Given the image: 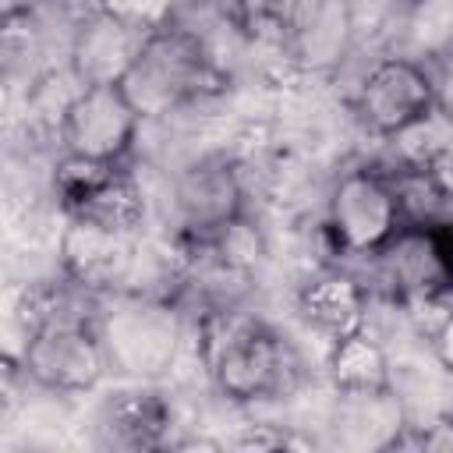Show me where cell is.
<instances>
[{"label":"cell","mask_w":453,"mask_h":453,"mask_svg":"<svg viewBox=\"0 0 453 453\" xmlns=\"http://www.w3.org/2000/svg\"><path fill=\"white\" fill-rule=\"evenodd\" d=\"M202 354L212 386L230 403L280 400L297 389L304 361L273 326L237 315V308L202 315Z\"/></svg>","instance_id":"1"},{"label":"cell","mask_w":453,"mask_h":453,"mask_svg":"<svg viewBox=\"0 0 453 453\" xmlns=\"http://www.w3.org/2000/svg\"><path fill=\"white\" fill-rule=\"evenodd\" d=\"M120 88L127 92L142 120H156L223 92L226 74L219 71L198 32L170 21L149 32L142 53L120 78Z\"/></svg>","instance_id":"2"},{"label":"cell","mask_w":453,"mask_h":453,"mask_svg":"<svg viewBox=\"0 0 453 453\" xmlns=\"http://www.w3.org/2000/svg\"><path fill=\"white\" fill-rule=\"evenodd\" d=\"M99 336L106 343L110 368L117 365L134 379H159L180 354L184 322L173 301L127 294L117 301V308L99 315Z\"/></svg>","instance_id":"3"},{"label":"cell","mask_w":453,"mask_h":453,"mask_svg":"<svg viewBox=\"0 0 453 453\" xmlns=\"http://www.w3.org/2000/svg\"><path fill=\"white\" fill-rule=\"evenodd\" d=\"M25 379L50 393H88L103 382L110 368L99 322L81 319H46L32 329L18 354Z\"/></svg>","instance_id":"4"},{"label":"cell","mask_w":453,"mask_h":453,"mask_svg":"<svg viewBox=\"0 0 453 453\" xmlns=\"http://www.w3.org/2000/svg\"><path fill=\"white\" fill-rule=\"evenodd\" d=\"M400 226H403V212L393 177L361 166L333 184L326 205V234L333 237L336 251L372 258Z\"/></svg>","instance_id":"5"},{"label":"cell","mask_w":453,"mask_h":453,"mask_svg":"<svg viewBox=\"0 0 453 453\" xmlns=\"http://www.w3.org/2000/svg\"><path fill=\"white\" fill-rule=\"evenodd\" d=\"M269 18L280 53L304 74H326L350 53V0H269Z\"/></svg>","instance_id":"6"},{"label":"cell","mask_w":453,"mask_h":453,"mask_svg":"<svg viewBox=\"0 0 453 453\" xmlns=\"http://www.w3.org/2000/svg\"><path fill=\"white\" fill-rule=\"evenodd\" d=\"M372 258L386 297L403 308L446 304L453 297V255L435 226L403 223Z\"/></svg>","instance_id":"7"},{"label":"cell","mask_w":453,"mask_h":453,"mask_svg":"<svg viewBox=\"0 0 453 453\" xmlns=\"http://www.w3.org/2000/svg\"><path fill=\"white\" fill-rule=\"evenodd\" d=\"M170 219L180 241H209L244 212V180L234 159L209 152L184 163L170 184Z\"/></svg>","instance_id":"8"},{"label":"cell","mask_w":453,"mask_h":453,"mask_svg":"<svg viewBox=\"0 0 453 453\" xmlns=\"http://www.w3.org/2000/svg\"><path fill=\"white\" fill-rule=\"evenodd\" d=\"M60 142L74 156L120 163L142 127V113L120 85H78L60 110Z\"/></svg>","instance_id":"9"},{"label":"cell","mask_w":453,"mask_h":453,"mask_svg":"<svg viewBox=\"0 0 453 453\" xmlns=\"http://www.w3.org/2000/svg\"><path fill=\"white\" fill-rule=\"evenodd\" d=\"M432 110L435 81L421 64L407 57L379 60L357 85V117L382 138H396L411 124L425 120Z\"/></svg>","instance_id":"10"},{"label":"cell","mask_w":453,"mask_h":453,"mask_svg":"<svg viewBox=\"0 0 453 453\" xmlns=\"http://www.w3.org/2000/svg\"><path fill=\"white\" fill-rule=\"evenodd\" d=\"M57 258L64 276H71L85 290L106 294V290H120L134 276L138 244L134 234L103 226L85 216H67L57 241Z\"/></svg>","instance_id":"11"},{"label":"cell","mask_w":453,"mask_h":453,"mask_svg":"<svg viewBox=\"0 0 453 453\" xmlns=\"http://www.w3.org/2000/svg\"><path fill=\"white\" fill-rule=\"evenodd\" d=\"M145 39H149V28L131 25L92 4V11L78 21L71 35L74 81L78 85H120V78L142 53Z\"/></svg>","instance_id":"12"},{"label":"cell","mask_w":453,"mask_h":453,"mask_svg":"<svg viewBox=\"0 0 453 453\" xmlns=\"http://www.w3.org/2000/svg\"><path fill=\"white\" fill-rule=\"evenodd\" d=\"M92 442L103 449H159L170 446V403L149 389L110 393L92 418Z\"/></svg>","instance_id":"13"},{"label":"cell","mask_w":453,"mask_h":453,"mask_svg":"<svg viewBox=\"0 0 453 453\" xmlns=\"http://www.w3.org/2000/svg\"><path fill=\"white\" fill-rule=\"evenodd\" d=\"M333 428L343 446L393 449L400 446L411 425L403 418L400 396H393V386H386V389H336Z\"/></svg>","instance_id":"14"},{"label":"cell","mask_w":453,"mask_h":453,"mask_svg":"<svg viewBox=\"0 0 453 453\" xmlns=\"http://www.w3.org/2000/svg\"><path fill=\"white\" fill-rule=\"evenodd\" d=\"M368 304H372V290L340 269H326V273L311 276L297 294L301 319L329 340H340V336L365 329Z\"/></svg>","instance_id":"15"},{"label":"cell","mask_w":453,"mask_h":453,"mask_svg":"<svg viewBox=\"0 0 453 453\" xmlns=\"http://www.w3.org/2000/svg\"><path fill=\"white\" fill-rule=\"evenodd\" d=\"M326 368L336 389H386L389 386V357L368 329L333 340V354Z\"/></svg>","instance_id":"16"},{"label":"cell","mask_w":453,"mask_h":453,"mask_svg":"<svg viewBox=\"0 0 453 453\" xmlns=\"http://www.w3.org/2000/svg\"><path fill=\"white\" fill-rule=\"evenodd\" d=\"M64 216H85V219H96L103 226H113V230H124V234H134L145 219V195L138 188V180L117 166V173L96 188L81 205L67 209Z\"/></svg>","instance_id":"17"},{"label":"cell","mask_w":453,"mask_h":453,"mask_svg":"<svg viewBox=\"0 0 453 453\" xmlns=\"http://www.w3.org/2000/svg\"><path fill=\"white\" fill-rule=\"evenodd\" d=\"M198 244H205L223 265H230V269H241V273H255V265H262V258H265V237H262V230L241 212V216H234L226 226H219L209 241H198Z\"/></svg>","instance_id":"18"},{"label":"cell","mask_w":453,"mask_h":453,"mask_svg":"<svg viewBox=\"0 0 453 453\" xmlns=\"http://www.w3.org/2000/svg\"><path fill=\"white\" fill-rule=\"evenodd\" d=\"M120 163H103V159H88V156H74V152H64V159L57 163L53 170V191L60 198V209H74L81 205L96 188H103L113 173H117Z\"/></svg>","instance_id":"19"},{"label":"cell","mask_w":453,"mask_h":453,"mask_svg":"<svg viewBox=\"0 0 453 453\" xmlns=\"http://www.w3.org/2000/svg\"><path fill=\"white\" fill-rule=\"evenodd\" d=\"M173 4L177 0H96V7L131 21V25H142L149 32L170 25V14H173Z\"/></svg>","instance_id":"20"},{"label":"cell","mask_w":453,"mask_h":453,"mask_svg":"<svg viewBox=\"0 0 453 453\" xmlns=\"http://www.w3.org/2000/svg\"><path fill=\"white\" fill-rule=\"evenodd\" d=\"M294 442L297 439L290 432H280L276 425H241V432L226 439V446H234V449H255V453L283 449V446H294Z\"/></svg>","instance_id":"21"},{"label":"cell","mask_w":453,"mask_h":453,"mask_svg":"<svg viewBox=\"0 0 453 453\" xmlns=\"http://www.w3.org/2000/svg\"><path fill=\"white\" fill-rule=\"evenodd\" d=\"M428 340H432V354H435L439 368H446L453 375V308L439 315V322L432 326Z\"/></svg>","instance_id":"22"},{"label":"cell","mask_w":453,"mask_h":453,"mask_svg":"<svg viewBox=\"0 0 453 453\" xmlns=\"http://www.w3.org/2000/svg\"><path fill=\"white\" fill-rule=\"evenodd\" d=\"M425 170H428V177L435 180V188L453 202V142H449V145H446Z\"/></svg>","instance_id":"23"},{"label":"cell","mask_w":453,"mask_h":453,"mask_svg":"<svg viewBox=\"0 0 453 453\" xmlns=\"http://www.w3.org/2000/svg\"><path fill=\"white\" fill-rule=\"evenodd\" d=\"M432 81H435V110L446 120H453V64H446L439 74H432Z\"/></svg>","instance_id":"24"},{"label":"cell","mask_w":453,"mask_h":453,"mask_svg":"<svg viewBox=\"0 0 453 453\" xmlns=\"http://www.w3.org/2000/svg\"><path fill=\"white\" fill-rule=\"evenodd\" d=\"M403 4H411V7H425V4H432V0H403Z\"/></svg>","instance_id":"25"}]
</instances>
